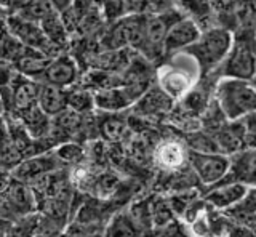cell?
Returning <instances> with one entry per match:
<instances>
[{
	"label": "cell",
	"instance_id": "6da1fadb",
	"mask_svg": "<svg viewBox=\"0 0 256 237\" xmlns=\"http://www.w3.org/2000/svg\"><path fill=\"white\" fill-rule=\"evenodd\" d=\"M214 100L229 122L256 114V85L253 80L220 77L214 86Z\"/></svg>",
	"mask_w": 256,
	"mask_h": 237
},
{
	"label": "cell",
	"instance_id": "7a4b0ae2",
	"mask_svg": "<svg viewBox=\"0 0 256 237\" xmlns=\"http://www.w3.org/2000/svg\"><path fill=\"white\" fill-rule=\"evenodd\" d=\"M234 36L229 29L212 28L202 32L198 40L184 50V53L196 61L200 69V77H204L220 69L234 46Z\"/></svg>",
	"mask_w": 256,
	"mask_h": 237
},
{
	"label": "cell",
	"instance_id": "3957f363",
	"mask_svg": "<svg viewBox=\"0 0 256 237\" xmlns=\"http://www.w3.org/2000/svg\"><path fill=\"white\" fill-rule=\"evenodd\" d=\"M181 14L176 10H168L160 14L146 16V26H144V44L138 54L148 61H156L165 54V38L170 28L174 24Z\"/></svg>",
	"mask_w": 256,
	"mask_h": 237
},
{
	"label": "cell",
	"instance_id": "277c9868",
	"mask_svg": "<svg viewBox=\"0 0 256 237\" xmlns=\"http://www.w3.org/2000/svg\"><path fill=\"white\" fill-rule=\"evenodd\" d=\"M188 162L197 180L204 186L213 188L229 176L230 172V156L220 152H188Z\"/></svg>",
	"mask_w": 256,
	"mask_h": 237
},
{
	"label": "cell",
	"instance_id": "5b68a950",
	"mask_svg": "<svg viewBox=\"0 0 256 237\" xmlns=\"http://www.w3.org/2000/svg\"><path fill=\"white\" fill-rule=\"evenodd\" d=\"M220 77L253 80L256 77V50L246 40H237L229 52L228 58L216 70Z\"/></svg>",
	"mask_w": 256,
	"mask_h": 237
},
{
	"label": "cell",
	"instance_id": "8992f818",
	"mask_svg": "<svg viewBox=\"0 0 256 237\" xmlns=\"http://www.w3.org/2000/svg\"><path fill=\"white\" fill-rule=\"evenodd\" d=\"M38 207V197L30 184L10 178L4 184V216L6 212L12 213V218L28 216Z\"/></svg>",
	"mask_w": 256,
	"mask_h": 237
},
{
	"label": "cell",
	"instance_id": "52a82bcc",
	"mask_svg": "<svg viewBox=\"0 0 256 237\" xmlns=\"http://www.w3.org/2000/svg\"><path fill=\"white\" fill-rule=\"evenodd\" d=\"M157 85L168 96L178 101L182 100L194 88L196 80L186 68H182L180 62L173 61L157 70Z\"/></svg>",
	"mask_w": 256,
	"mask_h": 237
},
{
	"label": "cell",
	"instance_id": "ba28073f",
	"mask_svg": "<svg viewBox=\"0 0 256 237\" xmlns=\"http://www.w3.org/2000/svg\"><path fill=\"white\" fill-rule=\"evenodd\" d=\"M64 164L58 157L54 151L53 152H44V154H37L24 159L18 167H16L10 175L24 183L32 184L38 181L40 178H44L50 173H54L58 170H62Z\"/></svg>",
	"mask_w": 256,
	"mask_h": 237
},
{
	"label": "cell",
	"instance_id": "9c48e42d",
	"mask_svg": "<svg viewBox=\"0 0 256 237\" xmlns=\"http://www.w3.org/2000/svg\"><path fill=\"white\" fill-rule=\"evenodd\" d=\"M78 62L72 54H58L46 68L44 76L38 78L40 84L53 85L60 88H70L78 82Z\"/></svg>",
	"mask_w": 256,
	"mask_h": 237
},
{
	"label": "cell",
	"instance_id": "30bf717a",
	"mask_svg": "<svg viewBox=\"0 0 256 237\" xmlns=\"http://www.w3.org/2000/svg\"><path fill=\"white\" fill-rule=\"evenodd\" d=\"M226 180V178H224ZM220 181L214 184L210 191L205 194V202L210 204L216 210H226L230 207H237V205L245 199L248 194L246 184L240 183V181L232 178V181Z\"/></svg>",
	"mask_w": 256,
	"mask_h": 237
},
{
	"label": "cell",
	"instance_id": "8fae6325",
	"mask_svg": "<svg viewBox=\"0 0 256 237\" xmlns=\"http://www.w3.org/2000/svg\"><path fill=\"white\" fill-rule=\"evenodd\" d=\"M200 36H202V30H200L198 24L194 20L188 16L180 18L166 34L165 54H174L184 52L190 45H194L200 38Z\"/></svg>",
	"mask_w": 256,
	"mask_h": 237
},
{
	"label": "cell",
	"instance_id": "7c38bea8",
	"mask_svg": "<svg viewBox=\"0 0 256 237\" xmlns=\"http://www.w3.org/2000/svg\"><path fill=\"white\" fill-rule=\"evenodd\" d=\"M188 149L180 140H164L154 146L152 162L165 172H178L188 162Z\"/></svg>",
	"mask_w": 256,
	"mask_h": 237
},
{
	"label": "cell",
	"instance_id": "4fadbf2b",
	"mask_svg": "<svg viewBox=\"0 0 256 237\" xmlns=\"http://www.w3.org/2000/svg\"><path fill=\"white\" fill-rule=\"evenodd\" d=\"M174 106V100L160 88L158 85H152L142 94V98L133 106V112L141 118H158L172 112Z\"/></svg>",
	"mask_w": 256,
	"mask_h": 237
},
{
	"label": "cell",
	"instance_id": "5bb4252c",
	"mask_svg": "<svg viewBox=\"0 0 256 237\" xmlns=\"http://www.w3.org/2000/svg\"><path fill=\"white\" fill-rule=\"evenodd\" d=\"M8 85L12 86L13 93V116L38 104L40 92H42V84L38 80L24 77L16 70V76Z\"/></svg>",
	"mask_w": 256,
	"mask_h": 237
},
{
	"label": "cell",
	"instance_id": "9a60e30c",
	"mask_svg": "<svg viewBox=\"0 0 256 237\" xmlns=\"http://www.w3.org/2000/svg\"><path fill=\"white\" fill-rule=\"evenodd\" d=\"M229 176L246 186H256V146L232 154Z\"/></svg>",
	"mask_w": 256,
	"mask_h": 237
},
{
	"label": "cell",
	"instance_id": "2e32d148",
	"mask_svg": "<svg viewBox=\"0 0 256 237\" xmlns=\"http://www.w3.org/2000/svg\"><path fill=\"white\" fill-rule=\"evenodd\" d=\"M96 132L102 141L116 144L128 133V120L118 112H106L96 120Z\"/></svg>",
	"mask_w": 256,
	"mask_h": 237
},
{
	"label": "cell",
	"instance_id": "e0dca14e",
	"mask_svg": "<svg viewBox=\"0 0 256 237\" xmlns=\"http://www.w3.org/2000/svg\"><path fill=\"white\" fill-rule=\"evenodd\" d=\"M104 237H144L142 228L136 223L130 212H118L104 228Z\"/></svg>",
	"mask_w": 256,
	"mask_h": 237
},
{
	"label": "cell",
	"instance_id": "ac0fdd59",
	"mask_svg": "<svg viewBox=\"0 0 256 237\" xmlns=\"http://www.w3.org/2000/svg\"><path fill=\"white\" fill-rule=\"evenodd\" d=\"M38 106L44 109V112L50 117H56L66 109H69L68 102V88H60L53 85H44L40 92Z\"/></svg>",
	"mask_w": 256,
	"mask_h": 237
},
{
	"label": "cell",
	"instance_id": "d6986e66",
	"mask_svg": "<svg viewBox=\"0 0 256 237\" xmlns=\"http://www.w3.org/2000/svg\"><path fill=\"white\" fill-rule=\"evenodd\" d=\"M174 0H128V13L132 14H142V16H152V14H160L168 10H173Z\"/></svg>",
	"mask_w": 256,
	"mask_h": 237
},
{
	"label": "cell",
	"instance_id": "ffe728a7",
	"mask_svg": "<svg viewBox=\"0 0 256 237\" xmlns=\"http://www.w3.org/2000/svg\"><path fill=\"white\" fill-rule=\"evenodd\" d=\"M68 102L69 109L76 110L78 114L92 112L94 106V93L85 86H70L68 88Z\"/></svg>",
	"mask_w": 256,
	"mask_h": 237
},
{
	"label": "cell",
	"instance_id": "44dd1931",
	"mask_svg": "<svg viewBox=\"0 0 256 237\" xmlns=\"http://www.w3.org/2000/svg\"><path fill=\"white\" fill-rule=\"evenodd\" d=\"M30 50V46L26 44H22L16 36H13L6 28L4 29V36H2V58L4 62H10L14 64L16 61L21 60L24 54Z\"/></svg>",
	"mask_w": 256,
	"mask_h": 237
},
{
	"label": "cell",
	"instance_id": "7402d4cb",
	"mask_svg": "<svg viewBox=\"0 0 256 237\" xmlns=\"http://www.w3.org/2000/svg\"><path fill=\"white\" fill-rule=\"evenodd\" d=\"M122 181L120 178L112 172H101L100 175H94L93 184H92V191L96 197H101V199H108V197L114 196Z\"/></svg>",
	"mask_w": 256,
	"mask_h": 237
},
{
	"label": "cell",
	"instance_id": "603a6c76",
	"mask_svg": "<svg viewBox=\"0 0 256 237\" xmlns=\"http://www.w3.org/2000/svg\"><path fill=\"white\" fill-rule=\"evenodd\" d=\"M64 165H80L86 157V151L82 144L77 143H61L54 149Z\"/></svg>",
	"mask_w": 256,
	"mask_h": 237
},
{
	"label": "cell",
	"instance_id": "cb8c5ba5",
	"mask_svg": "<svg viewBox=\"0 0 256 237\" xmlns=\"http://www.w3.org/2000/svg\"><path fill=\"white\" fill-rule=\"evenodd\" d=\"M154 231L157 232V237H190L189 232L184 229V226L176 220L164 228L154 229Z\"/></svg>",
	"mask_w": 256,
	"mask_h": 237
},
{
	"label": "cell",
	"instance_id": "d4e9b609",
	"mask_svg": "<svg viewBox=\"0 0 256 237\" xmlns=\"http://www.w3.org/2000/svg\"><path fill=\"white\" fill-rule=\"evenodd\" d=\"M234 208H238L240 212L248 213V215H256V188L248 189V194L245 196V199Z\"/></svg>",
	"mask_w": 256,
	"mask_h": 237
},
{
	"label": "cell",
	"instance_id": "484cf974",
	"mask_svg": "<svg viewBox=\"0 0 256 237\" xmlns=\"http://www.w3.org/2000/svg\"><path fill=\"white\" fill-rule=\"evenodd\" d=\"M76 0H50V4L53 5V8L58 12L60 14L66 13L68 10H70L74 6Z\"/></svg>",
	"mask_w": 256,
	"mask_h": 237
},
{
	"label": "cell",
	"instance_id": "4316f807",
	"mask_svg": "<svg viewBox=\"0 0 256 237\" xmlns=\"http://www.w3.org/2000/svg\"><path fill=\"white\" fill-rule=\"evenodd\" d=\"M88 237H104V232H93V234H90Z\"/></svg>",
	"mask_w": 256,
	"mask_h": 237
},
{
	"label": "cell",
	"instance_id": "83f0119b",
	"mask_svg": "<svg viewBox=\"0 0 256 237\" xmlns=\"http://www.w3.org/2000/svg\"><path fill=\"white\" fill-rule=\"evenodd\" d=\"M12 2H13V0H12ZM20 2H24V0H20Z\"/></svg>",
	"mask_w": 256,
	"mask_h": 237
},
{
	"label": "cell",
	"instance_id": "f1b7e54d",
	"mask_svg": "<svg viewBox=\"0 0 256 237\" xmlns=\"http://www.w3.org/2000/svg\"><path fill=\"white\" fill-rule=\"evenodd\" d=\"M254 30H256V26H254Z\"/></svg>",
	"mask_w": 256,
	"mask_h": 237
},
{
	"label": "cell",
	"instance_id": "f546056e",
	"mask_svg": "<svg viewBox=\"0 0 256 237\" xmlns=\"http://www.w3.org/2000/svg\"><path fill=\"white\" fill-rule=\"evenodd\" d=\"M126 2H128V0H126Z\"/></svg>",
	"mask_w": 256,
	"mask_h": 237
}]
</instances>
